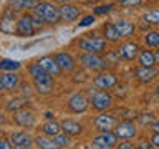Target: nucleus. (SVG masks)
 <instances>
[{"mask_svg": "<svg viewBox=\"0 0 159 149\" xmlns=\"http://www.w3.org/2000/svg\"><path fill=\"white\" fill-rule=\"evenodd\" d=\"M28 71H30V74H32L33 84H35V88H37V91H38L40 94H48V93H52V88H53L52 74L45 71V70L40 66L38 63L32 65Z\"/></svg>", "mask_w": 159, "mask_h": 149, "instance_id": "f257e3e1", "label": "nucleus"}, {"mask_svg": "<svg viewBox=\"0 0 159 149\" xmlns=\"http://www.w3.org/2000/svg\"><path fill=\"white\" fill-rule=\"evenodd\" d=\"M78 45L86 53H101L106 48V40L98 38V37H86V38L80 40Z\"/></svg>", "mask_w": 159, "mask_h": 149, "instance_id": "f03ea898", "label": "nucleus"}, {"mask_svg": "<svg viewBox=\"0 0 159 149\" xmlns=\"http://www.w3.org/2000/svg\"><path fill=\"white\" fill-rule=\"evenodd\" d=\"M35 10L42 13V17H43V20H45L47 23H50V25H55V23H58V20H60L58 8H55L52 3H48V2L38 3L37 7H35Z\"/></svg>", "mask_w": 159, "mask_h": 149, "instance_id": "7ed1b4c3", "label": "nucleus"}, {"mask_svg": "<svg viewBox=\"0 0 159 149\" xmlns=\"http://www.w3.org/2000/svg\"><path fill=\"white\" fill-rule=\"evenodd\" d=\"M116 134L111 133V131H101V134H98L96 138L93 139L91 146L93 147H99V149H109V147H114L116 146Z\"/></svg>", "mask_w": 159, "mask_h": 149, "instance_id": "20e7f679", "label": "nucleus"}, {"mask_svg": "<svg viewBox=\"0 0 159 149\" xmlns=\"http://www.w3.org/2000/svg\"><path fill=\"white\" fill-rule=\"evenodd\" d=\"M113 103V98L111 94H109L106 89H101V91H94L93 96H91V104L94 109H98V111H104V109H108L111 106Z\"/></svg>", "mask_w": 159, "mask_h": 149, "instance_id": "39448f33", "label": "nucleus"}, {"mask_svg": "<svg viewBox=\"0 0 159 149\" xmlns=\"http://www.w3.org/2000/svg\"><path fill=\"white\" fill-rule=\"evenodd\" d=\"M114 134H116V138L121 139H131L138 134V129L131 121H121L116 123V126H114Z\"/></svg>", "mask_w": 159, "mask_h": 149, "instance_id": "423d86ee", "label": "nucleus"}, {"mask_svg": "<svg viewBox=\"0 0 159 149\" xmlns=\"http://www.w3.org/2000/svg\"><path fill=\"white\" fill-rule=\"evenodd\" d=\"M17 33L20 37H32L35 33V23L32 20V15H22V18L17 22Z\"/></svg>", "mask_w": 159, "mask_h": 149, "instance_id": "0eeeda50", "label": "nucleus"}, {"mask_svg": "<svg viewBox=\"0 0 159 149\" xmlns=\"http://www.w3.org/2000/svg\"><path fill=\"white\" fill-rule=\"evenodd\" d=\"M88 104H89V101L86 99V96H84L83 93H75L73 96L68 99V108L71 109L73 113H83V111H86Z\"/></svg>", "mask_w": 159, "mask_h": 149, "instance_id": "6e6552de", "label": "nucleus"}, {"mask_svg": "<svg viewBox=\"0 0 159 149\" xmlns=\"http://www.w3.org/2000/svg\"><path fill=\"white\" fill-rule=\"evenodd\" d=\"M80 63L89 70H103L104 68V60L98 56V53H84L80 56Z\"/></svg>", "mask_w": 159, "mask_h": 149, "instance_id": "1a4fd4ad", "label": "nucleus"}, {"mask_svg": "<svg viewBox=\"0 0 159 149\" xmlns=\"http://www.w3.org/2000/svg\"><path fill=\"white\" fill-rule=\"evenodd\" d=\"M116 118L111 116V114H99V116L94 118V128L99 129V131H111V129L116 126Z\"/></svg>", "mask_w": 159, "mask_h": 149, "instance_id": "9d476101", "label": "nucleus"}, {"mask_svg": "<svg viewBox=\"0 0 159 149\" xmlns=\"http://www.w3.org/2000/svg\"><path fill=\"white\" fill-rule=\"evenodd\" d=\"M10 12L12 10H7L3 13V17L0 18V32H3L7 35H13V33H17V22H15L13 15Z\"/></svg>", "mask_w": 159, "mask_h": 149, "instance_id": "9b49d317", "label": "nucleus"}, {"mask_svg": "<svg viewBox=\"0 0 159 149\" xmlns=\"http://www.w3.org/2000/svg\"><path fill=\"white\" fill-rule=\"evenodd\" d=\"M37 63H38L47 73L52 74V76H58V74L61 73V68L58 66L57 60H55L53 56H42Z\"/></svg>", "mask_w": 159, "mask_h": 149, "instance_id": "f8f14e48", "label": "nucleus"}, {"mask_svg": "<svg viewBox=\"0 0 159 149\" xmlns=\"http://www.w3.org/2000/svg\"><path fill=\"white\" fill-rule=\"evenodd\" d=\"M58 13H60V18L65 20V22H73V20L78 18L80 8L76 5H71V3H63L61 7L58 8Z\"/></svg>", "mask_w": 159, "mask_h": 149, "instance_id": "ddd939ff", "label": "nucleus"}, {"mask_svg": "<svg viewBox=\"0 0 159 149\" xmlns=\"http://www.w3.org/2000/svg\"><path fill=\"white\" fill-rule=\"evenodd\" d=\"M94 86L99 89H111L116 86V76L113 73H101L94 78Z\"/></svg>", "mask_w": 159, "mask_h": 149, "instance_id": "4468645a", "label": "nucleus"}, {"mask_svg": "<svg viewBox=\"0 0 159 149\" xmlns=\"http://www.w3.org/2000/svg\"><path fill=\"white\" fill-rule=\"evenodd\" d=\"M138 53H139V47L136 43H133V42H128V43L121 45L119 50H118V56L128 60V61H131V60L136 58Z\"/></svg>", "mask_w": 159, "mask_h": 149, "instance_id": "2eb2a0df", "label": "nucleus"}, {"mask_svg": "<svg viewBox=\"0 0 159 149\" xmlns=\"http://www.w3.org/2000/svg\"><path fill=\"white\" fill-rule=\"evenodd\" d=\"M134 74H136V78L139 79V81L149 83V81H152V79L157 76L159 71L156 68H152V66H139V68L134 70Z\"/></svg>", "mask_w": 159, "mask_h": 149, "instance_id": "dca6fc26", "label": "nucleus"}, {"mask_svg": "<svg viewBox=\"0 0 159 149\" xmlns=\"http://www.w3.org/2000/svg\"><path fill=\"white\" fill-rule=\"evenodd\" d=\"M13 121L18 124V126H23V128H30L35 124V116L33 113L30 111H23V109H18V111H15L13 114Z\"/></svg>", "mask_w": 159, "mask_h": 149, "instance_id": "f3484780", "label": "nucleus"}, {"mask_svg": "<svg viewBox=\"0 0 159 149\" xmlns=\"http://www.w3.org/2000/svg\"><path fill=\"white\" fill-rule=\"evenodd\" d=\"M12 146L15 147H18V149H25V147H30L32 146V138H30V134L27 133H23V131H17V133H13L12 134Z\"/></svg>", "mask_w": 159, "mask_h": 149, "instance_id": "a211bd4d", "label": "nucleus"}, {"mask_svg": "<svg viewBox=\"0 0 159 149\" xmlns=\"http://www.w3.org/2000/svg\"><path fill=\"white\" fill-rule=\"evenodd\" d=\"M55 60H57L58 66L61 68L63 71H73L75 66H76V63H75V60L70 53H58L57 56H55Z\"/></svg>", "mask_w": 159, "mask_h": 149, "instance_id": "6ab92c4d", "label": "nucleus"}, {"mask_svg": "<svg viewBox=\"0 0 159 149\" xmlns=\"http://www.w3.org/2000/svg\"><path fill=\"white\" fill-rule=\"evenodd\" d=\"M114 27L119 33V38H128L134 33V23H131L129 20H118Z\"/></svg>", "mask_w": 159, "mask_h": 149, "instance_id": "aec40b11", "label": "nucleus"}, {"mask_svg": "<svg viewBox=\"0 0 159 149\" xmlns=\"http://www.w3.org/2000/svg\"><path fill=\"white\" fill-rule=\"evenodd\" d=\"M61 129L66 134H71V136H76V134H80L83 131V126L76 121H71V119H65V121L61 123Z\"/></svg>", "mask_w": 159, "mask_h": 149, "instance_id": "412c9836", "label": "nucleus"}, {"mask_svg": "<svg viewBox=\"0 0 159 149\" xmlns=\"http://www.w3.org/2000/svg\"><path fill=\"white\" fill-rule=\"evenodd\" d=\"M0 81H2L3 88L13 89V88L18 84V76H17L13 71H7V73H3L2 76H0Z\"/></svg>", "mask_w": 159, "mask_h": 149, "instance_id": "4be33fe9", "label": "nucleus"}, {"mask_svg": "<svg viewBox=\"0 0 159 149\" xmlns=\"http://www.w3.org/2000/svg\"><path fill=\"white\" fill-rule=\"evenodd\" d=\"M138 56H139V63H141V66H154V63H156V60H154V53L149 52V50H143V52H139Z\"/></svg>", "mask_w": 159, "mask_h": 149, "instance_id": "5701e85b", "label": "nucleus"}, {"mask_svg": "<svg viewBox=\"0 0 159 149\" xmlns=\"http://www.w3.org/2000/svg\"><path fill=\"white\" fill-rule=\"evenodd\" d=\"M103 32H104L106 40H109V42H118L119 40V33H118L116 27H114V23H106L103 27Z\"/></svg>", "mask_w": 159, "mask_h": 149, "instance_id": "b1692460", "label": "nucleus"}, {"mask_svg": "<svg viewBox=\"0 0 159 149\" xmlns=\"http://www.w3.org/2000/svg\"><path fill=\"white\" fill-rule=\"evenodd\" d=\"M60 131H61V124L57 121H48L43 124V134H47V136H55Z\"/></svg>", "mask_w": 159, "mask_h": 149, "instance_id": "393cba45", "label": "nucleus"}, {"mask_svg": "<svg viewBox=\"0 0 159 149\" xmlns=\"http://www.w3.org/2000/svg\"><path fill=\"white\" fill-rule=\"evenodd\" d=\"M20 68V63L17 60H10V58H5L0 61V70L2 71H17Z\"/></svg>", "mask_w": 159, "mask_h": 149, "instance_id": "a878e982", "label": "nucleus"}, {"mask_svg": "<svg viewBox=\"0 0 159 149\" xmlns=\"http://www.w3.org/2000/svg\"><path fill=\"white\" fill-rule=\"evenodd\" d=\"M52 141H53V144H55V147H68V146H70V142H71L66 134H61V133L55 134Z\"/></svg>", "mask_w": 159, "mask_h": 149, "instance_id": "bb28decb", "label": "nucleus"}, {"mask_svg": "<svg viewBox=\"0 0 159 149\" xmlns=\"http://www.w3.org/2000/svg\"><path fill=\"white\" fill-rule=\"evenodd\" d=\"M35 144H37L38 147H43V149H53L55 144L52 139H48V136L45 134V136H38L37 139H35Z\"/></svg>", "mask_w": 159, "mask_h": 149, "instance_id": "cd10ccee", "label": "nucleus"}, {"mask_svg": "<svg viewBox=\"0 0 159 149\" xmlns=\"http://www.w3.org/2000/svg\"><path fill=\"white\" fill-rule=\"evenodd\" d=\"M144 40L148 47H159V32H148Z\"/></svg>", "mask_w": 159, "mask_h": 149, "instance_id": "c85d7f7f", "label": "nucleus"}, {"mask_svg": "<svg viewBox=\"0 0 159 149\" xmlns=\"http://www.w3.org/2000/svg\"><path fill=\"white\" fill-rule=\"evenodd\" d=\"M144 20L152 25H159V10H151V12L144 13Z\"/></svg>", "mask_w": 159, "mask_h": 149, "instance_id": "c756f323", "label": "nucleus"}, {"mask_svg": "<svg viewBox=\"0 0 159 149\" xmlns=\"http://www.w3.org/2000/svg\"><path fill=\"white\" fill-rule=\"evenodd\" d=\"M23 104H25V101H23V99H20V98H17V99H10L8 104H7V109H8V111H18V109L22 108Z\"/></svg>", "mask_w": 159, "mask_h": 149, "instance_id": "7c9ffc66", "label": "nucleus"}, {"mask_svg": "<svg viewBox=\"0 0 159 149\" xmlns=\"http://www.w3.org/2000/svg\"><path fill=\"white\" fill-rule=\"evenodd\" d=\"M10 3V10L15 13V12H22V10L25 8V2L23 0H8Z\"/></svg>", "mask_w": 159, "mask_h": 149, "instance_id": "2f4dec72", "label": "nucleus"}, {"mask_svg": "<svg viewBox=\"0 0 159 149\" xmlns=\"http://www.w3.org/2000/svg\"><path fill=\"white\" fill-rule=\"evenodd\" d=\"M139 123H141V126H148V124H151L154 121V116L151 113H143V114H139Z\"/></svg>", "mask_w": 159, "mask_h": 149, "instance_id": "473e14b6", "label": "nucleus"}, {"mask_svg": "<svg viewBox=\"0 0 159 149\" xmlns=\"http://www.w3.org/2000/svg\"><path fill=\"white\" fill-rule=\"evenodd\" d=\"M143 0H118L119 5H124V7H136V5H141Z\"/></svg>", "mask_w": 159, "mask_h": 149, "instance_id": "72a5a7b5", "label": "nucleus"}, {"mask_svg": "<svg viewBox=\"0 0 159 149\" xmlns=\"http://www.w3.org/2000/svg\"><path fill=\"white\" fill-rule=\"evenodd\" d=\"M111 8H113V5H103V7H96V8H94V13H96V15H103V13H108Z\"/></svg>", "mask_w": 159, "mask_h": 149, "instance_id": "f704fd0d", "label": "nucleus"}, {"mask_svg": "<svg viewBox=\"0 0 159 149\" xmlns=\"http://www.w3.org/2000/svg\"><path fill=\"white\" fill-rule=\"evenodd\" d=\"M91 23H94V17H93V15H88V17H84L78 25H80V27H88V25H91Z\"/></svg>", "mask_w": 159, "mask_h": 149, "instance_id": "c9c22d12", "label": "nucleus"}, {"mask_svg": "<svg viewBox=\"0 0 159 149\" xmlns=\"http://www.w3.org/2000/svg\"><path fill=\"white\" fill-rule=\"evenodd\" d=\"M25 2V8H35L38 5V0H23Z\"/></svg>", "mask_w": 159, "mask_h": 149, "instance_id": "e433bc0d", "label": "nucleus"}, {"mask_svg": "<svg viewBox=\"0 0 159 149\" xmlns=\"http://www.w3.org/2000/svg\"><path fill=\"white\" fill-rule=\"evenodd\" d=\"M151 144L154 147H159V133H154L152 138H151Z\"/></svg>", "mask_w": 159, "mask_h": 149, "instance_id": "4c0bfd02", "label": "nucleus"}, {"mask_svg": "<svg viewBox=\"0 0 159 149\" xmlns=\"http://www.w3.org/2000/svg\"><path fill=\"white\" fill-rule=\"evenodd\" d=\"M12 147V144L8 141H5V139H0V149H10Z\"/></svg>", "mask_w": 159, "mask_h": 149, "instance_id": "58836bf2", "label": "nucleus"}, {"mask_svg": "<svg viewBox=\"0 0 159 149\" xmlns=\"http://www.w3.org/2000/svg\"><path fill=\"white\" fill-rule=\"evenodd\" d=\"M134 146L133 144H129V142H123V144H119V149H133Z\"/></svg>", "mask_w": 159, "mask_h": 149, "instance_id": "ea45409f", "label": "nucleus"}, {"mask_svg": "<svg viewBox=\"0 0 159 149\" xmlns=\"http://www.w3.org/2000/svg\"><path fill=\"white\" fill-rule=\"evenodd\" d=\"M139 147H146V149H149V147H152V144H149V142H146V141H141V144H139Z\"/></svg>", "mask_w": 159, "mask_h": 149, "instance_id": "a19ab883", "label": "nucleus"}, {"mask_svg": "<svg viewBox=\"0 0 159 149\" xmlns=\"http://www.w3.org/2000/svg\"><path fill=\"white\" fill-rule=\"evenodd\" d=\"M152 131L159 133V121H152Z\"/></svg>", "mask_w": 159, "mask_h": 149, "instance_id": "79ce46f5", "label": "nucleus"}, {"mask_svg": "<svg viewBox=\"0 0 159 149\" xmlns=\"http://www.w3.org/2000/svg\"><path fill=\"white\" fill-rule=\"evenodd\" d=\"M154 60H156V63H159V50L154 53Z\"/></svg>", "mask_w": 159, "mask_h": 149, "instance_id": "37998d69", "label": "nucleus"}, {"mask_svg": "<svg viewBox=\"0 0 159 149\" xmlns=\"http://www.w3.org/2000/svg\"><path fill=\"white\" fill-rule=\"evenodd\" d=\"M53 2H58V3H66V2H70V0H53Z\"/></svg>", "mask_w": 159, "mask_h": 149, "instance_id": "c03bdc74", "label": "nucleus"}, {"mask_svg": "<svg viewBox=\"0 0 159 149\" xmlns=\"http://www.w3.org/2000/svg\"><path fill=\"white\" fill-rule=\"evenodd\" d=\"M3 123H5V118L2 116V114H0V124H3Z\"/></svg>", "mask_w": 159, "mask_h": 149, "instance_id": "a18cd8bd", "label": "nucleus"}, {"mask_svg": "<svg viewBox=\"0 0 159 149\" xmlns=\"http://www.w3.org/2000/svg\"><path fill=\"white\" fill-rule=\"evenodd\" d=\"M2 89H3V84H2V81H0V93H2Z\"/></svg>", "mask_w": 159, "mask_h": 149, "instance_id": "49530a36", "label": "nucleus"}, {"mask_svg": "<svg viewBox=\"0 0 159 149\" xmlns=\"http://www.w3.org/2000/svg\"><path fill=\"white\" fill-rule=\"evenodd\" d=\"M156 93L159 94V84H157V88H156Z\"/></svg>", "mask_w": 159, "mask_h": 149, "instance_id": "de8ad7c7", "label": "nucleus"}]
</instances>
